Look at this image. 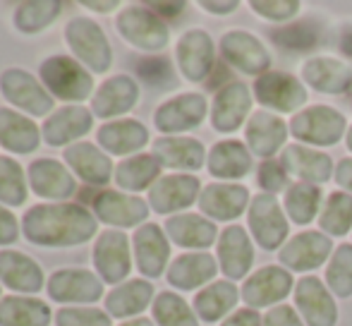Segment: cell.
Returning <instances> with one entry per match:
<instances>
[{
    "instance_id": "obj_1",
    "label": "cell",
    "mask_w": 352,
    "mask_h": 326,
    "mask_svg": "<svg viewBox=\"0 0 352 326\" xmlns=\"http://www.w3.org/2000/svg\"><path fill=\"white\" fill-rule=\"evenodd\" d=\"M24 230L38 245H74L91 238L96 224L82 206H36L24 219Z\"/></svg>"
},
{
    "instance_id": "obj_2",
    "label": "cell",
    "mask_w": 352,
    "mask_h": 326,
    "mask_svg": "<svg viewBox=\"0 0 352 326\" xmlns=\"http://www.w3.org/2000/svg\"><path fill=\"white\" fill-rule=\"evenodd\" d=\"M348 132V120L331 106H309L297 111L290 120V135L302 144L333 146Z\"/></svg>"
},
{
    "instance_id": "obj_3",
    "label": "cell",
    "mask_w": 352,
    "mask_h": 326,
    "mask_svg": "<svg viewBox=\"0 0 352 326\" xmlns=\"http://www.w3.org/2000/svg\"><path fill=\"white\" fill-rule=\"evenodd\" d=\"M247 221H250V230L261 250H280L287 243L290 224H287V214L278 204L276 195H266V192L254 195L250 209H247Z\"/></svg>"
},
{
    "instance_id": "obj_4",
    "label": "cell",
    "mask_w": 352,
    "mask_h": 326,
    "mask_svg": "<svg viewBox=\"0 0 352 326\" xmlns=\"http://www.w3.org/2000/svg\"><path fill=\"white\" fill-rule=\"evenodd\" d=\"M295 307L307 326H336L338 305L329 285L316 276H302L295 283Z\"/></svg>"
},
{
    "instance_id": "obj_5",
    "label": "cell",
    "mask_w": 352,
    "mask_h": 326,
    "mask_svg": "<svg viewBox=\"0 0 352 326\" xmlns=\"http://www.w3.org/2000/svg\"><path fill=\"white\" fill-rule=\"evenodd\" d=\"M221 53L235 70L245 75H266L271 72V53L256 36H252L245 29H232L223 34L221 39Z\"/></svg>"
},
{
    "instance_id": "obj_6",
    "label": "cell",
    "mask_w": 352,
    "mask_h": 326,
    "mask_svg": "<svg viewBox=\"0 0 352 326\" xmlns=\"http://www.w3.org/2000/svg\"><path fill=\"white\" fill-rule=\"evenodd\" d=\"M292 290V274L285 266H261L247 281L242 283V300L247 307L261 309V307H276L280 300L287 298Z\"/></svg>"
},
{
    "instance_id": "obj_7",
    "label": "cell",
    "mask_w": 352,
    "mask_h": 326,
    "mask_svg": "<svg viewBox=\"0 0 352 326\" xmlns=\"http://www.w3.org/2000/svg\"><path fill=\"white\" fill-rule=\"evenodd\" d=\"M254 98L264 108H274L278 113H292L307 103V89L295 75L271 70L256 77Z\"/></svg>"
},
{
    "instance_id": "obj_8",
    "label": "cell",
    "mask_w": 352,
    "mask_h": 326,
    "mask_svg": "<svg viewBox=\"0 0 352 326\" xmlns=\"http://www.w3.org/2000/svg\"><path fill=\"white\" fill-rule=\"evenodd\" d=\"M333 243L326 233L319 230H305V233L295 235L292 240H287L285 245L278 250V261L285 266L287 271H314L319 269L324 261H329Z\"/></svg>"
},
{
    "instance_id": "obj_9",
    "label": "cell",
    "mask_w": 352,
    "mask_h": 326,
    "mask_svg": "<svg viewBox=\"0 0 352 326\" xmlns=\"http://www.w3.org/2000/svg\"><path fill=\"white\" fill-rule=\"evenodd\" d=\"M252 111V91L247 84L242 82H230L226 87L218 89V94L213 96L211 106V125L216 132H235L237 127L245 125V120H250Z\"/></svg>"
},
{
    "instance_id": "obj_10",
    "label": "cell",
    "mask_w": 352,
    "mask_h": 326,
    "mask_svg": "<svg viewBox=\"0 0 352 326\" xmlns=\"http://www.w3.org/2000/svg\"><path fill=\"white\" fill-rule=\"evenodd\" d=\"M290 135V125L283 118L269 111H256L250 116L245 125L247 149L259 159L269 161L280 149H285V140Z\"/></svg>"
},
{
    "instance_id": "obj_11",
    "label": "cell",
    "mask_w": 352,
    "mask_h": 326,
    "mask_svg": "<svg viewBox=\"0 0 352 326\" xmlns=\"http://www.w3.org/2000/svg\"><path fill=\"white\" fill-rule=\"evenodd\" d=\"M206 118V98L204 94H180L163 103L153 116V122L161 132L177 135V132L195 130Z\"/></svg>"
},
{
    "instance_id": "obj_12",
    "label": "cell",
    "mask_w": 352,
    "mask_h": 326,
    "mask_svg": "<svg viewBox=\"0 0 352 326\" xmlns=\"http://www.w3.org/2000/svg\"><path fill=\"white\" fill-rule=\"evenodd\" d=\"M177 63H180L182 75L190 82H201L213 72V63H216V46H213L211 36L201 29H192V32L182 34L177 41Z\"/></svg>"
},
{
    "instance_id": "obj_13",
    "label": "cell",
    "mask_w": 352,
    "mask_h": 326,
    "mask_svg": "<svg viewBox=\"0 0 352 326\" xmlns=\"http://www.w3.org/2000/svg\"><path fill=\"white\" fill-rule=\"evenodd\" d=\"M218 261L221 271L230 281L247 279L254 266V247L242 226H228L218 238Z\"/></svg>"
},
{
    "instance_id": "obj_14",
    "label": "cell",
    "mask_w": 352,
    "mask_h": 326,
    "mask_svg": "<svg viewBox=\"0 0 352 326\" xmlns=\"http://www.w3.org/2000/svg\"><path fill=\"white\" fill-rule=\"evenodd\" d=\"M250 190L245 185L213 182L199 195V209L213 221H235L250 209Z\"/></svg>"
},
{
    "instance_id": "obj_15",
    "label": "cell",
    "mask_w": 352,
    "mask_h": 326,
    "mask_svg": "<svg viewBox=\"0 0 352 326\" xmlns=\"http://www.w3.org/2000/svg\"><path fill=\"white\" fill-rule=\"evenodd\" d=\"M280 163L285 166L287 175H295L307 185H324L333 173V159L326 151L309 149L302 144L285 146L280 154Z\"/></svg>"
},
{
    "instance_id": "obj_16",
    "label": "cell",
    "mask_w": 352,
    "mask_h": 326,
    "mask_svg": "<svg viewBox=\"0 0 352 326\" xmlns=\"http://www.w3.org/2000/svg\"><path fill=\"white\" fill-rule=\"evenodd\" d=\"M118 27L127 41L144 48V51H161L168 43V27L156 14L142 8H130L127 12H122V17L118 19Z\"/></svg>"
},
{
    "instance_id": "obj_17",
    "label": "cell",
    "mask_w": 352,
    "mask_h": 326,
    "mask_svg": "<svg viewBox=\"0 0 352 326\" xmlns=\"http://www.w3.org/2000/svg\"><path fill=\"white\" fill-rule=\"evenodd\" d=\"M43 82L60 98H87L91 91V77L74 65L70 58H51L41 67Z\"/></svg>"
},
{
    "instance_id": "obj_18",
    "label": "cell",
    "mask_w": 352,
    "mask_h": 326,
    "mask_svg": "<svg viewBox=\"0 0 352 326\" xmlns=\"http://www.w3.org/2000/svg\"><path fill=\"white\" fill-rule=\"evenodd\" d=\"M199 177L195 175H166L151 187L148 204L158 214H173L177 209H187L199 195Z\"/></svg>"
},
{
    "instance_id": "obj_19",
    "label": "cell",
    "mask_w": 352,
    "mask_h": 326,
    "mask_svg": "<svg viewBox=\"0 0 352 326\" xmlns=\"http://www.w3.org/2000/svg\"><path fill=\"white\" fill-rule=\"evenodd\" d=\"M67 41L72 43L77 56L82 58L89 67H94L96 72L108 70V65H111V48H108L106 36H103L96 24H91L89 19H77V22H72L70 27H67Z\"/></svg>"
},
{
    "instance_id": "obj_20",
    "label": "cell",
    "mask_w": 352,
    "mask_h": 326,
    "mask_svg": "<svg viewBox=\"0 0 352 326\" xmlns=\"http://www.w3.org/2000/svg\"><path fill=\"white\" fill-rule=\"evenodd\" d=\"M302 80L321 94H345L352 87V70L336 58H309L302 65Z\"/></svg>"
},
{
    "instance_id": "obj_21",
    "label": "cell",
    "mask_w": 352,
    "mask_h": 326,
    "mask_svg": "<svg viewBox=\"0 0 352 326\" xmlns=\"http://www.w3.org/2000/svg\"><path fill=\"white\" fill-rule=\"evenodd\" d=\"M153 156L161 161V166L177 171H199L204 166L206 151L204 144L192 137H161L153 144Z\"/></svg>"
},
{
    "instance_id": "obj_22",
    "label": "cell",
    "mask_w": 352,
    "mask_h": 326,
    "mask_svg": "<svg viewBox=\"0 0 352 326\" xmlns=\"http://www.w3.org/2000/svg\"><path fill=\"white\" fill-rule=\"evenodd\" d=\"M135 254L137 266L148 279H156L166 269V261L170 257V245H168L163 230L156 224H146L137 230L135 235Z\"/></svg>"
},
{
    "instance_id": "obj_23",
    "label": "cell",
    "mask_w": 352,
    "mask_h": 326,
    "mask_svg": "<svg viewBox=\"0 0 352 326\" xmlns=\"http://www.w3.org/2000/svg\"><path fill=\"white\" fill-rule=\"evenodd\" d=\"M209 173L221 180H240L252 173V151L237 140L218 142L209 154Z\"/></svg>"
},
{
    "instance_id": "obj_24",
    "label": "cell",
    "mask_w": 352,
    "mask_h": 326,
    "mask_svg": "<svg viewBox=\"0 0 352 326\" xmlns=\"http://www.w3.org/2000/svg\"><path fill=\"white\" fill-rule=\"evenodd\" d=\"M216 271H218L216 259L211 254H206V252L182 254L168 269V283L180 290H197L199 285L213 281Z\"/></svg>"
},
{
    "instance_id": "obj_25",
    "label": "cell",
    "mask_w": 352,
    "mask_h": 326,
    "mask_svg": "<svg viewBox=\"0 0 352 326\" xmlns=\"http://www.w3.org/2000/svg\"><path fill=\"white\" fill-rule=\"evenodd\" d=\"M98 219L113 226H137L148 216L146 202L137 199V197H127L120 192H103L94 202Z\"/></svg>"
},
{
    "instance_id": "obj_26",
    "label": "cell",
    "mask_w": 352,
    "mask_h": 326,
    "mask_svg": "<svg viewBox=\"0 0 352 326\" xmlns=\"http://www.w3.org/2000/svg\"><path fill=\"white\" fill-rule=\"evenodd\" d=\"M94 254H96L98 271L111 283H118L130 274V247H127V238L122 233H116V230L103 233Z\"/></svg>"
},
{
    "instance_id": "obj_27",
    "label": "cell",
    "mask_w": 352,
    "mask_h": 326,
    "mask_svg": "<svg viewBox=\"0 0 352 326\" xmlns=\"http://www.w3.org/2000/svg\"><path fill=\"white\" fill-rule=\"evenodd\" d=\"M166 233L173 243L180 247H192V250H206L216 243V224L206 221L204 216L197 214H180L168 219Z\"/></svg>"
},
{
    "instance_id": "obj_28",
    "label": "cell",
    "mask_w": 352,
    "mask_h": 326,
    "mask_svg": "<svg viewBox=\"0 0 352 326\" xmlns=\"http://www.w3.org/2000/svg\"><path fill=\"white\" fill-rule=\"evenodd\" d=\"M240 290L232 281H213L195 298V314L204 322H218L230 309H235Z\"/></svg>"
},
{
    "instance_id": "obj_29",
    "label": "cell",
    "mask_w": 352,
    "mask_h": 326,
    "mask_svg": "<svg viewBox=\"0 0 352 326\" xmlns=\"http://www.w3.org/2000/svg\"><path fill=\"white\" fill-rule=\"evenodd\" d=\"M3 91L10 101L17 103V106L24 108V111L34 113V116H41V113H46L48 108H53L51 96H48V94L32 80V77L24 75V72H19V70L5 72Z\"/></svg>"
},
{
    "instance_id": "obj_30",
    "label": "cell",
    "mask_w": 352,
    "mask_h": 326,
    "mask_svg": "<svg viewBox=\"0 0 352 326\" xmlns=\"http://www.w3.org/2000/svg\"><path fill=\"white\" fill-rule=\"evenodd\" d=\"M48 290L60 303H89L101 295V283L89 271H58Z\"/></svg>"
},
{
    "instance_id": "obj_31",
    "label": "cell",
    "mask_w": 352,
    "mask_h": 326,
    "mask_svg": "<svg viewBox=\"0 0 352 326\" xmlns=\"http://www.w3.org/2000/svg\"><path fill=\"white\" fill-rule=\"evenodd\" d=\"M140 89L130 77H113L111 82H106L101 87V91L94 98V111L101 118L108 116H120V113L130 111L135 106Z\"/></svg>"
},
{
    "instance_id": "obj_32",
    "label": "cell",
    "mask_w": 352,
    "mask_h": 326,
    "mask_svg": "<svg viewBox=\"0 0 352 326\" xmlns=\"http://www.w3.org/2000/svg\"><path fill=\"white\" fill-rule=\"evenodd\" d=\"M283 209H285L287 219L297 226H307L321 214V187L319 185H307V182H297L285 190L283 197Z\"/></svg>"
},
{
    "instance_id": "obj_33",
    "label": "cell",
    "mask_w": 352,
    "mask_h": 326,
    "mask_svg": "<svg viewBox=\"0 0 352 326\" xmlns=\"http://www.w3.org/2000/svg\"><path fill=\"white\" fill-rule=\"evenodd\" d=\"M98 142L106 146L111 154H130V151L142 149L148 142V132L142 122L137 120H120L101 127Z\"/></svg>"
},
{
    "instance_id": "obj_34",
    "label": "cell",
    "mask_w": 352,
    "mask_h": 326,
    "mask_svg": "<svg viewBox=\"0 0 352 326\" xmlns=\"http://www.w3.org/2000/svg\"><path fill=\"white\" fill-rule=\"evenodd\" d=\"M34 190L41 197H67L74 192L72 175L58 161H36L29 168Z\"/></svg>"
},
{
    "instance_id": "obj_35",
    "label": "cell",
    "mask_w": 352,
    "mask_h": 326,
    "mask_svg": "<svg viewBox=\"0 0 352 326\" xmlns=\"http://www.w3.org/2000/svg\"><path fill=\"white\" fill-rule=\"evenodd\" d=\"M36 142L38 135L34 122H29L27 118L17 116V113L8 111V108H0V144L5 149L27 154V151L36 149Z\"/></svg>"
},
{
    "instance_id": "obj_36",
    "label": "cell",
    "mask_w": 352,
    "mask_h": 326,
    "mask_svg": "<svg viewBox=\"0 0 352 326\" xmlns=\"http://www.w3.org/2000/svg\"><path fill=\"white\" fill-rule=\"evenodd\" d=\"M153 295V285L146 281H130V283H122L108 295L106 307L113 317H130L142 309L148 307V300Z\"/></svg>"
},
{
    "instance_id": "obj_37",
    "label": "cell",
    "mask_w": 352,
    "mask_h": 326,
    "mask_svg": "<svg viewBox=\"0 0 352 326\" xmlns=\"http://www.w3.org/2000/svg\"><path fill=\"white\" fill-rule=\"evenodd\" d=\"M0 279L5 285L17 290H38L41 288V269L17 252H3L0 254Z\"/></svg>"
},
{
    "instance_id": "obj_38",
    "label": "cell",
    "mask_w": 352,
    "mask_h": 326,
    "mask_svg": "<svg viewBox=\"0 0 352 326\" xmlns=\"http://www.w3.org/2000/svg\"><path fill=\"white\" fill-rule=\"evenodd\" d=\"M321 233L329 238H340L348 235L352 228V195L350 192H331L326 204L321 206L319 214Z\"/></svg>"
},
{
    "instance_id": "obj_39",
    "label": "cell",
    "mask_w": 352,
    "mask_h": 326,
    "mask_svg": "<svg viewBox=\"0 0 352 326\" xmlns=\"http://www.w3.org/2000/svg\"><path fill=\"white\" fill-rule=\"evenodd\" d=\"M91 127V113L84 108H63L46 122V140L51 144H65Z\"/></svg>"
},
{
    "instance_id": "obj_40",
    "label": "cell",
    "mask_w": 352,
    "mask_h": 326,
    "mask_svg": "<svg viewBox=\"0 0 352 326\" xmlns=\"http://www.w3.org/2000/svg\"><path fill=\"white\" fill-rule=\"evenodd\" d=\"M51 312L43 303L27 298H5L0 303V324L3 326H46Z\"/></svg>"
},
{
    "instance_id": "obj_41",
    "label": "cell",
    "mask_w": 352,
    "mask_h": 326,
    "mask_svg": "<svg viewBox=\"0 0 352 326\" xmlns=\"http://www.w3.org/2000/svg\"><path fill=\"white\" fill-rule=\"evenodd\" d=\"M65 159L72 163V168L84 177L87 182L94 185H106L111 177V161L94 149L91 144H77L65 151Z\"/></svg>"
},
{
    "instance_id": "obj_42",
    "label": "cell",
    "mask_w": 352,
    "mask_h": 326,
    "mask_svg": "<svg viewBox=\"0 0 352 326\" xmlns=\"http://www.w3.org/2000/svg\"><path fill=\"white\" fill-rule=\"evenodd\" d=\"M158 173H161V161L156 156H135L118 166V185L125 190H144L156 180Z\"/></svg>"
},
{
    "instance_id": "obj_43",
    "label": "cell",
    "mask_w": 352,
    "mask_h": 326,
    "mask_svg": "<svg viewBox=\"0 0 352 326\" xmlns=\"http://www.w3.org/2000/svg\"><path fill=\"white\" fill-rule=\"evenodd\" d=\"M324 283L338 298H350L352 295V243H345L333 250L329 266H326Z\"/></svg>"
},
{
    "instance_id": "obj_44",
    "label": "cell",
    "mask_w": 352,
    "mask_h": 326,
    "mask_svg": "<svg viewBox=\"0 0 352 326\" xmlns=\"http://www.w3.org/2000/svg\"><path fill=\"white\" fill-rule=\"evenodd\" d=\"M153 319L158 326H199L192 307L175 293H161L153 303Z\"/></svg>"
},
{
    "instance_id": "obj_45",
    "label": "cell",
    "mask_w": 352,
    "mask_h": 326,
    "mask_svg": "<svg viewBox=\"0 0 352 326\" xmlns=\"http://www.w3.org/2000/svg\"><path fill=\"white\" fill-rule=\"evenodd\" d=\"M271 36H274V43H278L280 48H287V51H307V48H314L319 43V32L305 22L280 27Z\"/></svg>"
},
{
    "instance_id": "obj_46",
    "label": "cell",
    "mask_w": 352,
    "mask_h": 326,
    "mask_svg": "<svg viewBox=\"0 0 352 326\" xmlns=\"http://www.w3.org/2000/svg\"><path fill=\"white\" fill-rule=\"evenodd\" d=\"M24 177L14 161L0 159V202L5 204H22L24 202Z\"/></svg>"
},
{
    "instance_id": "obj_47",
    "label": "cell",
    "mask_w": 352,
    "mask_h": 326,
    "mask_svg": "<svg viewBox=\"0 0 352 326\" xmlns=\"http://www.w3.org/2000/svg\"><path fill=\"white\" fill-rule=\"evenodd\" d=\"M250 8L264 19L285 22L300 12V0H252Z\"/></svg>"
},
{
    "instance_id": "obj_48",
    "label": "cell",
    "mask_w": 352,
    "mask_h": 326,
    "mask_svg": "<svg viewBox=\"0 0 352 326\" xmlns=\"http://www.w3.org/2000/svg\"><path fill=\"white\" fill-rule=\"evenodd\" d=\"M256 180H259V185L264 187L266 195H278V192L287 190L285 187L287 171H285V166L276 159H269V161L261 163L259 171H256Z\"/></svg>"
},
{
    "instance_id": "obj_49",
    "label": "cell",
    "mask_w": 352,
    "mask_h": 326,
    "mask_svg": "<svg viewBox=\"0 0 352 326\" xmlns=\"http://www.w3.org/2000/svg\"><path fill=\"white\" fill-rule=\"evenodd\" d=\"M58 326H111V319L98 309H60Z\"/></svg>"
},
{
    "instance_id": "obj_50",
    "label": "cell",
    "mask_w": 352,
    "mask_h": 326,
    "mask_svg": "<svg viewBox=\"0 0 352 326\" xmlns=\"http://www.w3.org/2000/svg\"><path fill=\"white\" fill-rule=\"evenodd\" d=\"M140 75L148 84H166L173 82V72H170V63L166 58H148V61L140 63Z\"/></svg>"
},
{
    "instance_id": "obj_51",
    "label": "cell",
    "mask_w": 352,
    "mask_h": 326,
    "mask_svg": "<svg viewBox=\"0 0 352 326\" xmlns=\"http://www.w3.org/2000/svg\"><path fill=\"white\" fill-rule=\"evenodd\" d=\"M264 326H305L302 317L290 305H276L264 314Z\"/></svg>"
},
{
    "instance_id": "obj_52",
    "label": "cell",
    "mask_w": 352,
    "mask_h": 326,
    "mask_svg": "<svg viewBox=\"0 0 352 326\" xmlns=\"http://www.w3.org/2000/svg\"><path fill=\"white\" fill-rule=\"evenodd\" d=\"M221 326H264V317H259V312L252 307L235 309L230 317H226Z\"/></svg>"
},
{
    "instance_id": "obj_53",
    "label": "cell",
    "mask_w": 352,
    "mask_h": 326,
    "mask_svg": "<svg viewBox=\"0 0 352 326\" xmlns=\"http://www.w3.org/2000/svg\"><path fill=\"white\" fill-rule=\"evenodd\" d=\"M17 238V226H14V216L0 206V245H8Z\"/></svg>"
},
{
    "instance_id": "obj_54",
    "label": "cell",
    "mask_w": 352,
    "mask_h": 326,
    "mask_svg": "<svg viewBox=\"0 0 352 326\" xmlns=\"http://www.w3.org/2000/svg\"><path fill=\"white\" fill-rule=\"evenodd\" d=\"M336 182H338L343 190H348L352 195V159H343L336 166Z\"/></svg>"
},
{
    "instance_id": "obj_55",
    "label": "cell",
    "mask_w": 352,
    "mask_h": 326,
    "mask_svg": "<svg viewBox=\"0 0 352 326\" xmlns=\"http://www.w3.org/2000/svg\"><path fill=\"white\" fill-rule=\"evenodd\" d=\"M201 8L211 10V12H216V14H228L240 8V3H237V0H228V3H201Z\"/></svg>"
},
{
    "instance_id": "obj_56",
    "label": "cell",
    "mask_w": 352,
    "mask_h": 326,
    "mask_svg": "<svg viewBox=\"0 0 352 326\" xmlns=\"http://www.w3.org/2000/svg\"><path fill=\"white\" fill-rule=\"evenodd\" d=\"M153 8H156V10H168V14H170V17H175V14H180V10H185V3H170V5L156 3Z\"/></svg>"
},
{
    "instance_id": "obj_57",
    "label": "cell",
    "mask_w": 352,
    "mask_h": 326,
    "mask_svg": "<svg viewBox=\"0 0 352 326\" xmlns=\"http://www.w3.org/2000/svg\"><path fill=\"white\" fill-rule=\"evenodd\" d=\"M340 51L352 58V29L343 32V36H340Z\"/></svg>"
},
{
    "instance_id": "obj_58",
    "label": "cell",
    "mask_w": 352,
    "mask_h": 326,
    "mask_svg": "<svg viewBox=\"0 0 352 326\" xmlns=\"http://www.w3.org/2000/svg\"><path fill=\"white\" fill-rule=\"evenodd\" d=\"M122 326H153V322H148V319H132V322H127Z\"/></svg>"
},
{
    "instance_id": "obj_59",
    "label": "cell",
    "mask_w": 352,
    "mask_h": 326,
    "mask_svg": "<svg viewBox=\"0 0 352 326\" xmlns=\"http://www.w3.org/2000/svg\"><path fill=\"white\" fill-rule=\"evenodd\" d=\"M345 144H348V149L352 151V125L348 127V135H345Z\"/></svg>"
}]
</instances>
